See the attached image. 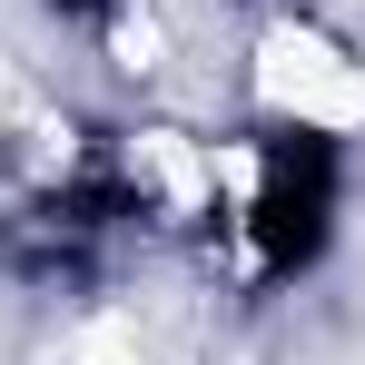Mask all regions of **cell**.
<instances>
[{
    "instance_id": "obj_1",
    "label": "cell",
    "mask_w": 365,
    "mask_h": 365,
    "mask_svg": "<svg viewBox=\"0 0 365 365\" xmlns=\"http://www.w3.org/2000/svg\"><path fill=\"white\" fill-rule=\"evenodd\" d=\"M356 207V138L306 119H257L207 128V197L187 237L227 267L237 297H297L336 267Z\"/></svg>"
},
{
    "instance_id": "obj_2",
    "label": "cell",
    "mask_w": 365,
    "mask_h": 365,
    "mask_svg": "<svg viewBox=\"0 0 365 365\" xmlns=\"http://www.w3.org/2000/svg\"><path fill=\"white\" fill-rule=\"evenodd\" d=\"M158 237H168V217L148 197L138 128L60 138L0 187V287H20V297H99Z\"/></svg>"
},
{
    "instance_id": "obj_3",
    "label": "cell",
    "mask_w": 365,
    "mask_h": 365,
    "mask_svg": "<svg viewBox=\"0 0 365 365\" xmlns=\"http://www.w3.org/2000/svg\"><path fill=\"white\" fill-rule=\"evenodd\" d=\"M247 109L365 138V50L336 20H316V10H277L247 40Z\"/></svg>"
},
{
    "instance_id": "obj_4",
    "label": "cell",
    "mask_w": 365,
    "mask_h": 365,
    "mask_svg": "<svg viewBox=\"0 0 365 365\" xmlns=\"http://www.w3.org/2000/svg\"><path fill=\"white\" fill-rule=\"evenodd\" d=\"M30 10H40V20H50L60 40H119L138 0H30Z\"/></svg>"
}]
</instances>
